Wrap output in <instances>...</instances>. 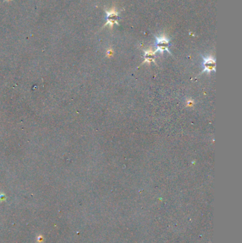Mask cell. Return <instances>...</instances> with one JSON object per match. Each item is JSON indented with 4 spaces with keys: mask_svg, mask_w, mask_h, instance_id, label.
I'll return each mask as SVG.
<instances>
[{
    "mask_svg": "<svg viewBox=\"0 0 242 243\" xmlns=\"http://www.w3.org/2000/svg\"><path fill=\"white\" fill-rule=\"evenodd\" d=\"M169 42L167 40V38L164 37L157 38L156 40V47L157 51H168V47Z\"/></svg>",
    "mask_w": 242,
    "mask_h": 243,
    "instance_id": "obj_1",
    "label": "cell"
},
{
    "mask_svg": "<svg viewBox=\"0 0 242 243\" xmlns=\"http://www.w3.org/2000/svg\"><path fill=\"white\" fill-rule=\"evenodd\" d=\"M107 23L106 24V25L107 24H109L110 27H113V25L115 24H117V18H118V13L115 12V10H112L109 12H107Z\"/></svg>",
    "mask_w": 242,
    "mask_h": 243,
    "instance_id": "obj_2",
    "label": "cell"
},
{
    "mask_svg": "<svg viewBox=\"0 0 242 243\" xmlns=\"http://www.w3.org/2000/svg\"><path fill=\"white\" fill-rule=\"evenodd\" d=\"M204 66H205V70L208 72L212 71L215 70V61L213 58H208L205 59L204 61Z\"/></svg>",
    "mask_w": 242,
    "mask_h": 243,
    "instance_id": "obj_3",
    "label": "cell"
},
{
    "mask_svg": "<svg viewBox=\"0 0 242 243\" xmlns=\"http://www.w3.org/2000/svg\"><path fill=\"white\" fill-rule=\"evenodd\" d=\"M145 58H146V61H153L154 58V53L153 52H152L151 51H149L146 52Z\"/></svg>",
    "mask_w": 242,
    "mask_h": 243,
    "instance_id": "obj_4",
    "label": "cell"
}]
</instances>
